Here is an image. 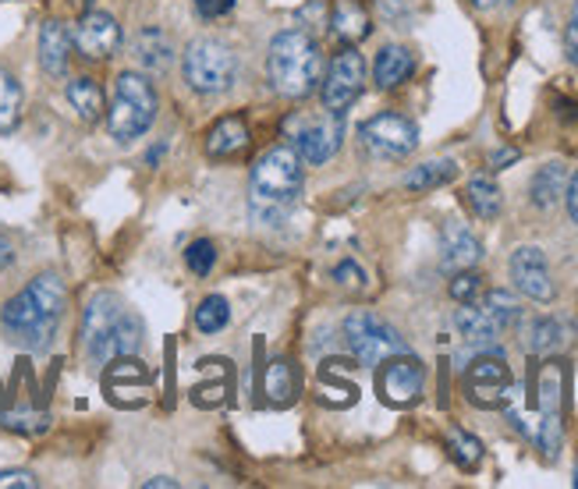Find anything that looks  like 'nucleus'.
<instances>
[{
	"mask_svg": "<svg viewBox=\"0 0 578 489\" xmlns=\"http://www.w3.org/2000/svg\"><path fill=\"white\" fill-rule=\"evenodd\" d=\"M512 366L504 362L501 347H490V352H479L472 358V366L465 369V394L476 404V408H504L512 401Z\"/></svg>",
	"mask_w": 578,
	"mask_h": 489,
	"instance_id": "10",
	"label": "nucleus"
},
{
	"mask_svg": "<svg viewBox=\"0 0 578 489\" xmlns=\"http://www.w3.org/2000/svg\"><path fill=\"white\" fill-rule=\"evenodd\" d=\"M479 259H483V242L462 220H447L444 231H440V262H444V270H472Z\"/></svg>",
	"mask_w": 578,
	"mask_h": 489,
	"instance_id": "16",
	"label": "nucleus"
},
{
	"mask_svg": "<svg viewBox=\"0 0 578 489\" xmlns=\"http://www.w3.org/2000/svg\"><path fill=\"white\" fill-rule=\"evenodd\" d=\"M564 44H568V58L578 68V0H575V11H571V22H568V36H564Z\"/></svg>",
	"mask_w": 578,
	"mask_h": 489,
	"instance_id": "40",
	"label": "nucleus"
},
{
	"mask_svg": "<svg viewBox=\"0 0 578 489\" xmlns=\"http://www.w3.org/2000/svg\"><path fill=\"white\" fill-rule=\"evenodd\" d=\"M0 426L25 432V437H39V432L50 429V415H44V412H4L0 415Z\"/></svg>",
	"mask_w": 578,
	"mask_h": 489,
	"instance_id": "33",
	"label": "nucleus"
},
{
	"mask_svg": "<svg viewBox=\"0 0 578 489\" xmlns=\"http://www.w3.org/2000/svg\"><path fill=\"white\" fill-rule=\"evenodd\" d=\"M483 309L497 319L501 330L521 323V305H518V298L512 295V291H501V288L483 291Z\"/></svg>",
	"mask_w": 578,
	"mask_h": 489,
	"instance_id": "31",
	"label": "nucleus"
},
{
	"mask_svg": "<svg viewBox=\"0 0 578 489\" xmlns=\"http://www.w3.org/2000/svg\"><path fill=\"white\" fill-rule=\"evenodd\" d=\"M39 479L29 468H4L0 472V489H36Z\"/></svg>",
	"mask_w": 578,
	"mask_h": 489,
	"instance_id": "36",
	"label": "nucleus"
},
{
	"mask_svg": "<svg viewBox=\"0 0 578 489\" xmlns=\"http://www.w3.org/2000/svg\"><path fill=\"white\" fill-rule=\"evenodd\" d=\"M472 4H476V8H483V11H487V8H493V4H497V0H472Z\"/></svg>",
	"mask_w": 578,
	"mask_h": 489,
	"instance_id": "45",
	"label": "nucleus"
},
{
	"mask_svg": "<svg viewBox=\"0 0 578 489\" xmlns=\"http://www.w3.org/2000/svg\"><path fill=\"white\" fill-rule=\"evenodd\" d=\"M454 178H458V163L454 160H426L419 167H411V171L402 178V185L408 192H430V188L451 185Z\"/></svg>",
	"mask_w": 578,
	"mask_h": 489,
	"instance_id": "27",
	"label": "nucleus"
},
{
	"mask_svg": "<svg viewBox=\"0 0 578 489\" xmlns=\"http://www.w3.org/2000/svg\"><path fill=\"white\" fill-rule=\"evenodd\" d=\"M327 29L334 33L344 47H355L369 36L373 25H369V15H366V8L359 4V0H337L334 11H330V19H327Z\"/></svg>",
	"mask_w": 578,
	"mask_h": 489,
	"instance_id": "21",
	"label": "nucleus"
},
{
	"mask_svg": "<svg viewBox=\"0 0 578 489\" xmlns=\"http://www.w3.org/2000/svg\"><path fill=\"white\" fill-rule=\"evenodd\" d=\"M157 486H168V489H174L177 482H174V479H168V475H157V479H146V482H143V489H157Z\"/></svg>",
	"mask_w": 578,
	"mask_h": 489,
	"instance_id": "44",
	"label": "nucleus"
},
{
	"mask_svg": "<svg viewBox=\"0 0 578 489\" xmlns=\"http://www.w3.org/2000/svg\"><path fill=\"white\" fill-rule=\"evenodd\" d=\"M536 394V412H540V423L532 429L536 447L543 451V457H554L561 447V408H564V369L561 362H546L532 383Z\"/></svg>",
	"mask_w": 578,
	"mask_h": 489,
	"instance_id": "9",
	"label": "nucleus"
},
{
	"mask_svg": "<svg viewBox=\"0 0 578 489\" xmlns=\"http://www.w3.org/2000/svg\"><path fill=\"white\" fill-rule=\"evenodd\" d=\"M157 89L143 72H121L114 82V100L107 110V129L118 143H132V138L146 135L157 121Z\"/></svg>",
	"mask_w": 578,
	"mask_h": 489,
	"instance_id": "5",
	"label": "nucleus"
},
{
	"mask_svg": "<svg viewBox=\"0 0 578 489\" xmlns=\"http://www.w3.org/2000/svg\"><path fill=\"white\" fill-rule=\"evenodd\" d=\"M564 188H568V167L546 163L529 181V199H532V206L550 209V206H557L564 199Z\"/></svg>",
	"mask_w": 578,
	"mask_h": 489,
	"instance_id": "23",
	"label": "nucleus"
},
{
	"mask_svg": "<svg viewBox=\"0 0 578 489\" xmlns=\"http://www.w3.org/2000/svg\"><path fill=\"white\" fill-rule=\"evenodd\" d=\"M306 188V167L295 146H273L249 174V206L256 220H281Z\"/></svg>",
	"mask_w": 578,
	"mask_h": 489,
	"instance_id": "3",
	"label": "nucleus"
},
{
	"mask_svg": "<svg viewBox=\"0 0 578 489\" xmlns=\"http://www.w3.org/2000/svg\"><path fill=\"white\" fill-rule=\"evenodd\" d=\"M196 4V11H199V19H206V22H213V19H224L231 8H235V0H192Z\"/></svg>",
	"mask_w": 578,
	"mask_h": 489,
	"instance_id": "39",
	"label": "nucleus"
},
{
	"mask_svg": "<svg viewBox=\"0 0 578 489\" xmlns=\"http://www.w3.org/2000/svg\"><path fill=\"white\" fill-rule=\"evenodd\" d=\"M359 138H362V149L369 152V157H377V160H405L419 146V129L405 114L383 110V114L369 118L362 124Z\"/></svg>",
	"mask_w": 578,
	"mask_h": 489,
	"instance_id": "12",
	"label": "nucleus"
},
{
	"mask_svg": "<svg viewBox=\"0 0 578 489\" xmlns=\"http://www.w3.org/2000/svg\"><path fill=\"white\" fill-rule=\"evenodd\" d=\"M518 163V149H497L490 152V171H504V167Z\"/></svg>",
	"mask_w": 578,
	"mask_h": 489,
	"instance_id": "41",
	"label": "nucleus"
},
{
	"mask_svg": "<svg viewBox=\"0 0 578 489\" xmlns=\"http://www.w3.org/2000/svg\"><path fill=\"white\" fill-rule=\"evenodd\" d=\"M227 323H231V305H227V298L210 295V298L199 302V309H196V330H199V333H220Z\"/></svg>",
	"mask_w": 578,
	"mask_h": 489,
	"instance_id": "32",
	"label": "nucleus"
},
{
	"mask_svg": "<svg viewBox=\"0 0 578 489\" xmlns=\"http://www.w3.org/2000/svg\"><path fill=\"white\" fill-rule=\"evenodd\" d=\"M75 47L82 58H89V61H110L114 53L121 50V25L114 15H107V11H86V15L78 19L75 25Z\"/></svg>",
	"mask_w": 578,
	"mask_h": 489,
	"instance_id": "14",
	"label": "nucleus"
},
{
	"mask_svg": "<svg viewBox=\"0 0 578 489\" xmlns=\"http://www.w3.org/2000/svg\"><path fill=\"white\" fill-rule=\"evenodd\" d=\"M334 281L344 284V288H366V273L359 262H352V259H344L334 267Z\"/></svg>",
	"mask_w": 578,
	"mask_h": 489,
	"instance_id": "37",
	"label": "nucleus"
},
{
	"mask_svg": "<svg viewBox=\"0 0 578 489\" xmlns=\"http://www.w3.org/2000/svg\"><path fill=\"white\" fill-rule=\"evenodd\" d=\"M366 89V58L355 47H344L320 78V103L330 114H344Z\"/></svg>",
	"mask_w": 578,
	"mask_h": 489,
	"instance_id": "11",
	"label": "nucleus"
},
{
	"mask_svg": "<svg viewBox=\"0 0 578 489\" xmlns=\"http://www.w3.org/2000/svg\"><path fill=\"white\" fill-rule=\"evenodd\" d=\"M422 387H426V366L411 352L380 362L377 390L383 404H391V408H411L422 398Z\"/></svg>",
	"mask_w": 578,
	"mask_h": 489,
	"instance_id": "13",
	"label": "nucleus"
},
{
	"mask_svg": "<svg viewBox=\"0 0 578 489\" xmlns=\"http://www.w3.org/2000/svg\"><path fill=\"white\" fill-rule=\"evenodd\" d=\"M465 203L472 206V213L479 220H497L504 209V192L490 174H476L469 178V185H465Z\"/></svg>",
	"mask_w": 578,
	"mask_h": 489,
	"instance_id": "25",
	"label": "nucleus"
},
{
	"mask_svg": "<svg viewBox=\"0 0 578 489\" xmlns=\"http://www.w3.org/2000/svg\"><path fill=\"white\" fill-rule=\"evenodd\" d=\"M454 327L465 338V344L479 347V352H490V347H497L501 341V323L493 319L483 302H458V309H454Z\"/></svg>",
	"mask_w": 578,
	"mask_h": 489,
	"instance_id": "17",
	"label": "nucleus"
},
{
	"mask_svg": "<svg viewBox=\"0 0 578 489\" xmlns=\"http://www.w3.org/2000/svg\"><path fill=\"white\" fill-rule=\"evenodd\" d=\"M238 72V58L235 50L227 44H220V39H192L185 58H182V75L188 82V89H196L202 96H213V93H224L231 82H235Z\"/></svg>",
	"mask_w": 578,
	"mask_h": 489,
	"instance_id": "6",
	"label": "nucleus"
},
{
	"mask_svg": "<svg viewBox=\"0 0 578 489\" xmlns=\"http://www.w3.org/2000/svg\"><path fill=\"white\" fill-rule=\"evenodd\" d=\"M447 451L454 457V465L465 468V472H476L479 465H483V443H479L472 432H465V429H451L447 432Z\"/></svg>",
	"mask_w": 578,
	"mask_h": 489,
	"instance_id": "30",
	"label": "nucleus"
},
{
	"mask_svg": "<svg viewBox=\"0 0 578 489\" xmlns=\"http://www.w3.org/2000/svg\"><path fill=\"white\" fill-rule=\"evenodd\" d=\"M507 4H515V0H507Z\"/></svg>",
	"mask_w": 578,
	"mask_h": 489,
	"instance_id": "47",
	"label": "nucleus"
},
{
	"mask_svg": "<svg viewBox=\"0 0 578 489\" xmlns=\"http://www.w3.org/2000/svg\"><path fill=\"white\" fill-rule=\"evenodd\" d=\"M571 341V327L557 316H536L529 323H521V347L529 355H557L564 344Z\"/></svg>",
	"mask_w": 578,
	"mask_h": 489,
	"instance_id": "18",
	"label": "nucleus"
},
{
	"mask_svg": "<svg viewBox=\"0 0 578 489\" xmlns=\"http://www.w3.org/2000/svg\"><path fill=\"white\" fill-rule=\"evenodd\" d=\"M419 0H377V8H380V15L388 19V22H402L408 19L411 11H416Z\"/></svg>",
	"mask_w": 578,
	"mask_h": 489,
	"instance_id": "38",
	"label": "nucleus"
},
{
	"mask_svg": "<svg viewBox=\"0 0 578 489\" xmlns=\"http://www.w3.org/2000/svg\"><path fill=\"white\" fill-rule=\"evenodd\" d=\"M416 75V53H411L408 47H383L377 53V61H373V82L380 89H397V86H405V82Z\"/></svg>",
	"mask_w": 578,
	"mask_h": 489,
	"instance_id": "20",
	"label": "nucleus"
},
{
	"mask_svg": "<svg viewBox=\"0 0 578 489\" xmlns=\"http://www.w3.org/2000/svg\"><path fill=\"white\" fill-rule=\"evenodd\" d=\"M19 118H22V86L8 68H0V135L15 132Z\"/></svg>",
	"mask_w": 578,
	"mask_h": 489,
	"instance_id": "28",
	"label": "nucleus"
},
{
	"mask_svg": "<svg viewBox=\"0 0 578 489\" xmlns=\"http://www.w3.org/2000/svg\"><path fill=\"white\" fill-rule=\"evenodd\" d=\"M295 390H298V380H295L292 362L273 358V362H270V369H267V398H270V404H278V408H284V404H292V401H295Z\"/></svg>",
	"mask_w": 578,
	"mask_h": 489,
	"instance_id": "29",
	"label": "nucleus"
},
{
	"mask_svg": "<svg viewBox=\"0 0 578 489\" xmlns=\"http://www.w3.org/2000/svg\"><path fill=\"white\" fill-rule=\"evenodd\" d=\"M249 146V124H245L242 118H220L210 135H206V152L217 160H227V157H238V152Z\"/></svg>",
	"mask_w": 578,
	"mask_h": 489,
	"instance_id": "22",
	"label": "nucleus"
},
{
	"mask_svg": "<svg viewBox=\"0 0 578 489\" xmlns=\"http://www.w3.org/2000/svg\"><path fill=\"white\" fill-rule=\"evenodd\" d=\"M135 61H139L146 72H168L174 61V47L171 39L163 36L157 25H149L139 36H135Z\"/></svg>",
	"mask_w": 578,
	"mask_h": 489,
	"instance_id": "24",
	"label": "nucleus"
},
{
	"mask_svg": "<svg viewBox=\"0 0 578 489\" xmlns=\"http://www.w3.org/2000/svg\"><path fill=\"white\" fill-rule=\"evenodd\" d=\"M344 114H330L323 110L320 118L292 114L284 121V135L292 138V146L298 149L302 163H327L330 157H337L341 138H344Z\"/></svg>",
	"mask_w": 578,
	"mask_h": 489,
	"instance_id": "8",
	"label": "nucleus"
},
{
	"mask_svg": "<svg viewBox=\"0 0 578 489\" xmlns=\"http://www.w3.org/2000/svg\"><path fill=\"white\" fill-rule=\"evenodd\" d=\"M564 203H568V213L578 223V171L568 178V188H564Z\"/></svg>",
	"mask_w": 578,
	"mask_h": 489,
	"instance_id": "42",
	"label": "nucleus"
},
{
	"mask_svg": "<svg viewBox=\"0 0 578 489\" xmlns=\"http://www.w3.org/2000/svg\"><path fill=\"white\" fill-rule=\"evenodd\" d=\"M64 96H67V103H72V110L75 114L86 121V124H96L103 118V89L96 86V78H89V75H78V78H72L67 82V89H64Z\"/></svg>",
	"mask_w": 578,
	"mask_h": 489,
	"instance_id": "26",
	"label": "nucleus"
},
{
	"mask_svg": "<svg viewBox=\"0 0 578 489\" xmlns=\"http://www.w3.org/2000/svg\"><path fill=\"white\" fill-rule=\"evenodd\" d=\"M344 344L352 347V355L362 362V366H380L383 358L391 355H405L408 344L405 338L397 333L391 323H383V319L377 313H352L348 319H344Z\"/></svg>",
	"mask_w": 578,
	"mask_h": 489,
	"instance_id": "7",
	"label": "nucleus"
},
{
	"mask_svg": "<svg viewBox=\"0 0 578 489\" xmlns=\"http://www.w3.org/2000/svg\"><path fill=\"white\" fill-rule=\"evenodd\" d=\"M575 486H578V468H575Z\"/></svg>",
	"mask_w": 578,
	"mask_h": 489,
	"instance_id": "46",
	"label": "nucleus"
},
{
	"mask_svg": "<svg viewBox=\"0 0 578 489\" xmlns=\"http://www.w3.org/2000/svg\"><path fill=\"white\" fill-rule=\"evenodd\" d=\"M512 281H515V288L521 291V295L532 298V302H540V305H550V302L557 298L554 277H550V267H546V256H543V248H536V245L515 248V256H512Z\"/></svg>",
	"mask_w": 578,
	"mask_h": 489,
	"instance_id": "15",
	"label": "nucleus"
},
{
	"mask_svg": "<svg viewBox=\"0 0 578 489\" xmlns=\"http://www.w3.org/2000/svg\"><path fill=\"white\" fill-rule=\"evenodd\" d=\"M67 288L58 273H39L25 284L4 309H0V327L11 344L25 347V352H44L50 347L58 323L64 316Z\"/></svg>",
	"mask_w": 578,
	"mask_h": 489,
	"instance_id": "1",
	"label": "nucleus"
},
{
	"mask_svg": "<svg viewBox=\"0 0 578 489\" xmlns=\"http://www.w3.org/2000/svg\"><path fill=\"white\" fill-rule=\"evenodd\" d=\"M447 291H451L454 302H479V298H483L487 284H483V277H479L476 270H458Z\"/></svg>",
	"mask_w": 578,
	"mask_h": 489,
	"instance_id": "34",
	"label": "nucleus"
},
{
	"mask_svg": "<svg viewBox=\"0 0 578 489\" xmlns=\"http://www.w3.org/2000/svg\"><path fill=\"white\" fill-rule=\"evenodd\" d=\"M213 262H217V248L210 237H199V242H192L185 248V267L196 273V277H206L213 270Z\"/></svg>",
	"mask_w": 578,
	"mask_h": 489,
	"instance_id": "35",
	"label": "nucleus"
},
{
	"mask_svg": "<svg viewBox=\"0 0 578 489\" xmlns=\"http://www.w3.org/2000/svg\"><path fill=\"white\" fill-rule=\"evenodd\" d=\"M143 319L114 291H96L82 313V341L96 366L132 358L143 347Z\"/></svg>",
	"mask_w": 578,
	"mask_h": 489,
	"instance_id": "2",
	"label": "nucleus"
},
{
	"mask_svg": "<svg viewBox=\"0 0 578 489\" xmlns=\"http://www.w3.org/2000/svg\"><path fill=\"white\" fill-rule=\"evenodd\" d=\"M72 47H75V39L67 33L64 22L58 19L44 22V29H39V64H44L47 75L64 78L67 61H72Z\"/></svg>",
	"mask_w": 578,
	"mask_h": 489,
	"instance_id": "19",
	"label": "nucleus"
},
{
	"mask_svg": "<svg viewBox=\"0 0 578 489\" xmlns=\"http://www.w3.org/2000/svg\"><path fill=\"white\" fill-rule=\"evenodd\" d=\"M267 78L284 100H306L312 89H320L323 53L312 33L287 29L273 36L267 50Z\"/></svg>",
	"mask_w": 578,
	"mask_h": 489,
	"instance_id": "4",
	"label": "nucleus"
},
{
	"mask_svg": "<svg viewBox=\"0 0 578 489\" xmlns=\"http://www.w3.org/2000/svg\"><path fill=\"white\" fill-rule=\"evenodd\" d=\"M11 259H15V245H11V237L0 234V270L11 267Z\"/></svg>",
	"mask_w": 578,
	"mask_h": 489,
	"instance_id": "43",
	"label": "nucleus"
}]
</instances>
